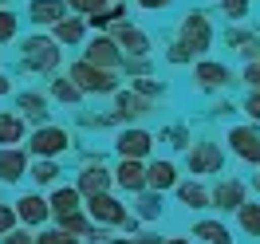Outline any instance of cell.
Returning <instances> with one entry per match:
<instances>
[{
  "instance_id": "cell-23",
  "label": "cell",
  "mask_w": 260,
  "mask_h": 244,
  "mask_svg": "<svg viewBox=\"0 0 260 244\" xmlns=\"http://www.w3.org/2000/svg\"><path fill=\"white\" fill-rule=\"evenodd\" d=\"M20 142H28V122L16 111H0V150H12Z\"/></svg>"
},
{
  "instance_id": "cell-33",
  "label": "cell",
  "mask_w": 260,
  "mask_h": 244,
  "mask_svg": "<svg viewBox=\"0 0 260 244\" xmlns=\"http://www.w3.org/2000/svg\"><path fill=\"white\" fill-rule=\"evenodd\" d=\"M63 4H67V12H71V16H83V20L95 16L99 8H107L103 0H63Z\"/></svg>"
},
{
  "instance_id": "cell-8",
  "label": "cell",
  "mask_w": 260,
  "mask_h": 244,
  "mask_svg": "<svg viewBox=\"0 0 260 244\" xmlns=\"http://www.w3.org/2000/svg\"><path fill=\"white\" fill-rule=\"evenodd\" d=\"M83 213L95 221L99 228H122V221L130 217V209L118 201L114 193H99V197H87L83 201Z\"/></svg>"
},
{
  "instance_id": "cell-45",
  "label": "cell",
  "mask_w": 260,
  "mask_h": 244,
  "mask_svg": "<svg viewBox=\"0 0 260 244\" xmlns=\"http://www.w3.org/2000/svg\"><path fill=\"white\" fill-rule=\"evenodd\" d=\"M252 189H256V193H260V173H256V178H252Z\"/></svg>"
},
{
  "instance_id": "cell-35",
  "label": "cell",
  "mask_w": 260,
  "mask_h": 244,
  "mask_svg": "<svg viewBox=\"0 0 260 244\" xmlns=\"http://www.w3.org/2000/svg\"><path fill=\"white\" fill-rule=\"evenodd\" d=\"M32 240H36V232H32V228H24V225H16L12 232L0 236V244H32Z\"/></svg>"
},
{
  "instance_id": "cell-9",
  "label": "cell",
  "mask_w": 260,
  "mask_h": 244,
  "mask_svg": "<svg viewBox=\"0 0 260 244\" xmlns=\"http://www.w3.org/2000/svg\"><path fill=\"white\" fill-rule=\"evenodd\" d=\"M114 154L122 162H146L154 154V134L142 130V126H122L114 134Z\"/></svg>"
},
{
  "instance_id": "cell-29",
  "label": "cell",
  "mask_w": 260,
  "mask_h": 244,
  "mask_svg": "<svg viewBox=\"0 0 260 244\" xmlns=\"http://www.w3.org/2000/svg\"><path fill=\"white\" fill-rule=\"evenodd\" d=\"M130 91L142 95V98H150V102H158V98L166 95V83L154 79V75H142V79H130Z\"/></svg>"
},
{
  "instance_id": "cell-48",
  "label": "cell",
  "mask_w": 260,
  "mask_h": 244,
  "mask_svg": "<svg viewBox=\"0 0 260 244\" xmlns=\"http://www.w3.org/2000/svg\"><path fill=\"white\" fill-rule=\"evenodd\" d=\"M256 44H260V40H256Z\"/></svg>"
},
{
  "instance_id": "cell-12",
  "label": "cell",
  "mask_w": 260,
  "mask_h": 244,
  "mask_svg": "<svg viewBox=\"0 0 260 244\" xmlns=\"http://www.w3.org/2000/svg\"><path fill=\"white\" fill-rule=\"evenodd\" d=\"M111 98H114V111H111V114L122 122V126H138V122H142V118H150V114H154V107H158V102L134 95V91H114Z\"/></svg>"
},
{
  "instance_id": "cell-42",
  "label": "cell",
  "mask_w": 260,
  "mask_h": 244,
  "mask_svg": "<svg viewBox=\"0 0 260 244\" xmlns=\"http://www.w3.org/2000/svg\"><path fill=\"white\" fill-rule=\"evenodd\" d=\"M12 91H16V87H12V79H8L4 71H0V98H8V95H12Z\"/></svg>"
},
{
  "instance_id": "cell-34",
  "label": "cell",
  "mask_w": 260,
  "mask_h": 244,
  "mask_svg": "<svg viewBox=\"0 0 260 244\" xmlns=\"http://www.w3.org/2000/svg\"><path fill=\"white\" fill-rule=\"evenodd\" d=\"M162 138H170V146H174V150H189V142H193L185 126H170V130H162Z\"/></svg>"
},
{
  "instance_id": "cell-19",
  "label": "cell",
  "mask_w": 260,
  "mask_h": 244,
  "mask_svg": "<svg viewBox=\"0 0 260 244\" xmlns=\"http://www.w3.org/2000/svg\"><path fill=\"white\" fill-rule=\"evenodd\" d=\"M48 209H51V221H59V217H71V213H79L83 209V197H79V189L75 185H51L48 193Z\"/></svg>"
},
{
  "instance_id": "cell-30",
  "label": "cell",
  "mask_w": 260,
  "mask_h": 244,
  "mask_svg": "<svg viewBox=\"0 0 260 244\" xmlns=\"http://www.w3.org/2000/svg\"><path fill=\"white\" fill-rule=\"evenodd\" d=\"M16 40H20V16L12 8H0V48H8Z\"/></svg>"
},
{
  "instance_id": "cell-44",
  "label": "cell",
  "mask_w": 260,
  "mask_h": 244,
  "mask_svg": "<svg viewBox=\"0 0 260 244\" xmlns=\"http://www.w3.org/2000/svg\"><path fill=\"white\" fill-rule=\"evenodd\" d=\"M162 244H193L189 236H170V240H162Z\"/></svg>"
},
{
  "instance_id": "cell-17",
  "label": "cell",
  "mask_w": 260,
  "mask_h": 244,
  "mask_svg": "<svg viewBox=\"0 0 260 244\" xmlns=\"http://www.w3.org/2000/svg\"><path fill=\"white\" fill-rule=\"evenodd\" d=\"M28 150L24 146H12V150H0V185H20V181L28 178Z\"/></svg>"
},
{
  "instance_id": "cell-5",
  "label": "cell",
  "mask_w": 260,
  "mask_h": 244,
  "mask_svg": "<svg viewBox=\"0 0 260 244\" xmlns=\"http://www.w3.org/2000/svg\"><path fill=\"white\" fill-rule=\"evenodd\" d=\"M221 165H225V150L209 142V138H201V142H189L185 150V169L193 173V181L209 178V173H221Z\"/></svg>"
},
{
  "instance_id": "cell-16",
  "label": "cell",
  "mask_w": 260,
  "mask_h": 244,
  "mask_svg": "<svg viewBox=\"0 0 260 244\" xmlns=\"http://www.w3.org/2000/svg\"><path fill=\"white\" fill-rule=\"evenodd\" d=\"M111 178H114V189H122V193H130V197L146 193V162H122V158H118V165L111 169Z\"/></svg>"
},
{
  "instance_id": "cell-3",
  "label": "cell",
  "mask_w": 260,
  "mask_h": 244,
  "mask_svg": "<svg viewBox=\"0 0 260 244\" xmlns=\"http://www.w3.org/2000/svg\"><path fill=\"white\" fill-rule=\"evenodd\" d=\"M67 79L83 91V98H87V95H114V91H122L118 71H99V67L83 63V59H75V63L67 67Z\"/></svg>"
},
{
  "instance_id": "cell-15",
  "label": "cell",
  "mask_w": 260,
  "mask_h": 244,
  "mask_svg": "<svg viewBox=\"0 0 260 244\" xmlns=\"http://www.w3.org/2000/svg\"><path fill=\"white\" fill-rule=\"evenodd\" d=\"M244 201H248V189H244V181H237V178H225V181H217L209 189V209L237 213Z\"/></svg>"
},
{
  "instance_id": "cell-18",
  "label": "cell",
  "mask_w": 260,
  "mask_h": 244,
  "mask_svg": "<svg viewBox=\"0 0 260 244\" xmlns=\"http://www.w3.org/2000/svg\"><path fill=\"white\" fill-rule=\"evenodd\" d=\"M229 150H233L241 162L260 165V130L256 126H233V130H229Z\"/></svg>"
},
{
  "instance_id": "cell-31",
  "label": "cell",
  "mask_w": 260,
  "mask_h": 244,
  "mask_svg": "<svg viewBox=\"0 0 260 244\" xmlns=\"http://www.w3.org/2000/svg\"><path fill=\"white\" fill-rule=\"evenodd\" d=\"M237 225H241V232H248V236H260V205L244 201L241 209H237Z\"/></svg>"
},
{
  "instance_id": "cell-37",
  "label": "cell",
  "mask_w": 260,
  "mask_h": 244,
  "mask_svg": "<svg viewBox=\"0 0 260 244\" xmlns=\"http://www.w3.org/2000/svg\"><path fill=\"white\" fill-rule=\"evenodd\" d=\"M16 225H20V221H16V209H12L8 201H0V236H4V232H12Z\"/></svg>"
},
{
  "instance_id": "cell-38",
  "label": "cell",
  "mask_w": 260,
  "mask_h": 244,
  "mask_svg": "<svg viewBox=\"0 0 260 244\" xmlns=\"http://www.w3.org/2000/svg\"><path fill=\"white\" fill-rule=\"evenodd\" d=\"M166 59H170V63H193V55L181 48V44H170V48H166Z\"/></svg>"
},
{
  "instance_id": "cell-14",
  "label": "cell",
  "mask_w": 260,
  "mask_h": 244,
  "mask_svg": "<svg viewBox=\"0 0 260 244\" xmlns=\"http://www.w3.org/2000/svg\"><path fill=\"white\" fill-rule=\"evenodd\" d=\"M16 114L28 126H48L51 122V98L44 91H20L16 95Z\"/></svg>"
},
{
  "instance_id": "cell-20",
  "label": "cell",
  "mask_w": 260,
  "mask_h": 244,
  "mask_svg": "<svg viewBox=\"0 0 260 244\" xmlns=\"http://www.w3.org/2000/svg\"><path fill=\"white\" fill-rule=\"evenodd\" d=\"M178 165L170 162V158H154L146 162V189L150 193H170V189H178Z\"/></svg>"
},
{
  "instance_id": "cell-32",
  "label": "cell",
  "mask_w": 260,
  "mask_h": 244,
  "mask_svg": "<svg viewBox=\"0 0 260 244\" xmlns=\"http://www.w3.org/2000/svg\"><path fill=\"white\" fill-rule=\"evenodd\" d=\"M32 244H79L75 236H67L63 228H55V225H48V228H40L36 232V240Z\"/></svg>"
},
{
  "instance_id": "cell-4",
  "label": "cell",
  "mask_w": 260,
  "mask_h": 244,
  "mask_svg": "<svg viewBox=\"0 0 260 244\" xmlns=\"http://www.w3.org/2000/svg\"><path fill=\"white\" fill-rule=\"evenodd\" d=\"M174 44H181V48L189 51V55H205V51L213 48V24L205 12H185L178 24V40Z\"/></svg>"
},
{
  "instance_id": "cell-47",
  "label": "cell",
  "mask_w": 260,
  "mask_h": 244,
  "mask_svg": "<svg viewBox=\"0 0 260 244\" xmlns=\"http://www.w3.org/2000/svg\"><path fill=\"white\" fill-rule=\"evenodd\" d=\"M103 4H118V0H103Z\"/></svg>"
},
{
  "instance_id": "cell-27",
  "label": "cell",
  "mask_w": 260,
  "mask_h": 244,
  "mask_svg": "<svg viewBox=\"0 0 260 244\" xmlns=\"http://www.w3.org/2000/svg\"><path fill=\"white\" fill-rule=\"evenodd\" d=\"M59 173H63V165L59 162H44V158H36L28 165V178L36 181V189H51V185H59Z\"/></svg>"
},
{
  "instance_id": "cell-2",
  "label": "cell",
  "mask_w": 260,
  "mask_h": 244,
  "mask_svg": "<svg viewBox=\"0 0 260 244\" xmlns=\"http://www.w3.org/2000/svg\"><path fill=\"white\" fill-rule=\"evenodd\" d=\"M28 158H44V162H59L63 154L75 150V134L59 126V122H48V126H36L32 138H28Z\"/></svg>"
},
{
  "instance_id": "cell-43",
  "label": "cell",
  "mask_w": 260,
  "mask_h": 244,
  "mask_svg": "<svg viewBox=\"0 0 260 244\" xmlns=\"http://www.w3.org/2000/svg\"><path fill=\"white\" fill-rule=\"evenodd\" d=\"M107 244H138V240H134V236H111Z\"/></svg>"
},
{
  "instance_id": "cell-39",
  "label": "cell",
  "mask_w": 260,
  "mask_h": 244,
  "mask_svg": "<svg viewBox=\"0 0 260 244\" xmlns=\"http://www.w3.org/2000/svg\"><path fill=\"white\" fill-rule=\"evenodd\" d=\"M244 114L252 118V126H256V122H260V91H252V95L244 98Z\"/></svg>"
},
{
  "instance_id": "cell-11",
  "label": "cell",
  "mask_w": 260,
  "mask_h": 244,
  "mask_svg": "<svg viewBox=\"0 0 260 244\" xmlns=\"http://www.w3.org/2000/svg\"><path fill=\"white\" fill-rule=\"evenodd\" d=\"M75 189H79L83 201H87V197H99V193H111V189H114V178H111V169L103 165V158L79 165V173H75Z\"/></svg>"
},
{
  "instance_id": "cell-21",
  "label": "cell",
  "mask_w": 260,
  "mask_h": 244,
  "mask_svg": "<svg viewBox=\"0 0 260 244\" xmlns=\"http://www.w3.org/2000/svg\"><path fill=\"white\" fill-rule=\"evenodd\" d=\"M229 83H233V71H229L225 63H213V59L193 63V87L197 91H221Z\"/></svg>"
},
{
  "instance_id": "cell-46",
  "label": "cell",
  "mask_w": 260,
  "mask_h": 244,
  "mask_svg": "<svg viewBox=\"0 0 260 244\" xmlns=\"http://www.w3.org/2000/svg\"><path fill=\"white\" fill-rule=\"evenodd\" d=\"M0 8H12V0H0Z\"/></svg>"
},
{
  "instance_id": "cell-6",
  "label": "cell",
  "mask_w": 260,
  "mask_h": 244,
  "mask_svg": "<svg viewBox=\"0 0 260 244\" xmlns=\"http://www.w3.org/2000/svg\"><path fill=\"white\" fill-rule=\"evenodd\" d=\"M79 59H83V63H91V67H99V71H122V51H118V44H114L107 32L87 36Z\"/></svg>"
},
{
  "instance_id": "cell-7",
  "label": "cell",
  "mask_w": 260,
  "mask_h": 244,
  "mask_svg": "<svg viewBox=\"0 0 260 244\" xmlns=\"http://www.w3.org/2000/svg\"><path fill=\"white\" fill-rule=\"evenodd\" d=\"M118 44V51H122V59H150V51H154V40H150L138 24H130V20H122V24H114L111 32H107Z\"/></svg>"
},
{
  "instance_id": "cell-10",
  "label": "cell",
  "mask_w": 260,
  "mask_h": 244,
  "mask_svg": "<svg viewBox=\"0 0 260 244\" xmlns=\"http://www.w3.org/2000/svg\"><path fill=\"white\" fill-rule=\"evenodd\" d=\"M12 209H16V221L24 228H48L51 225V209H48V197L40 193V189H28V193H20L12 201Z\"/></svg>"
},
{
  "instance_id": "cell-28",
  "label": "cell",
  "mask_w": 260,
  "mask_h": 244,
  "mask_svg": "<svg viewBox=\"0 0 260 244\" xmlns=\"http://www.w3.org/2000/svg\"><path fill=\"white\" fill-rule=\"evenodd\" d=\"M193 240H205V244H233L225 221H197L193 225Z\"/></svg>"
},
{
  "instance_id": "cell-13",
  "label": "cell",
  "mask_w": 260,
  "mask_h": 244,
  "mask_svg": "<svg viewBox=\"0 0 260 244\" xmlns=\"http://www.w3.org/2000/svg\"><path fill=\"white\" fill-rule=\"evenodd\" d=\"M24 16L32 24V32H51V28L63 16H71V12H67L63 0H28V12H24Z\"/></svg>"
},
{
  "instance_id": "cell-24",
  "label": "cell",
  "mask_w": 260,
  "mask_h": 244,
  "mask_svg": "<svg viewBox=\"0 0 260 244\" xmlns=\"http://www.w3.org/2000/svg\"><path fill=\"white\" fill-rule=\"evenodd\" d=\"M44 95H48L51 102H59V107H79V102H83V91L67 79V75H51V83H48Z\"/></svg>"
},
{
  "instance_id": "cell-26",
  "label": "cell",
  "mask_w": 260,
  "mask_h": 244,
  "mask_svg": "<svg viewBox=\"0 0 260 244\" xmlns=\"http://www.w3.org/2000/svg\"><path fill=\"white\" fill-rule=\"evenodd\" d=\"M178 205H185V209H209V189L201 185V181H178Z\"/></svg>"
},
{
  "instance_id": "cell-22",
  "label": "cell",
  "mask_w": 260,
  "mask_h": 244,
  "mask_svg": "<svg viewBox=\"0 0 260 244\" xmlns=\"http://www.w3.org/2000/svg\"><path fill=\"white\" fill-rule=\"evenodd\" d=\"M48 36L55 40V44H59V48H83L91 32H87V20H83V16H63Z\"/></svg>"
},
{
  "instance_id": "cell-36",
  "label": "cell",
  "mask_w": 260,
  "mask_h": 244,
  "mask_svg": "<svg viewBox=\"0 0 260 244\" xmlns=\"http://www.w3.org/2000/svg\"><path fill=\"white\" fill-rule=\"evenodd\" d=\"M221 12L229 20H244L248 16V0H221Z\"/></svg>"
},
{
  "instance_id": "cell-1",
  "label": "cell",
  "mask_w": 260,
  "mask_h": 244,
  "mask_svg": "<svg viewBox=\"0 0 260 244\" xmlns=\"http://www.w3.org/2000/svg\"><path fill=\"white\" fill-rule=\"evenodd\" d=\"M59 63H63V48L51 40L48 32H32L20 40V67L28 75H59Z\"/></svg>"
},
{
  "instance_id": "cell-25",
  "label": "cell",
  "mask_w": 260,
  "mask_h": 244,
  "mask_svg": "<svg viewBox=\"0 0 260 244\" xmlns=\"http://www.w3.org/2000/svg\"><path fill=\"white\" fill-rule=\"evenodd\" d=\"M162 213H166V205H162V193H138L134 197V213H130V217H134V221H138V225H142V221H146V225H154V221H162Z\"/></svg>"
},
{
  "instance_id": "cell-40",
  "label": "cell",
  "mask_w": 260,
  "mask_h": 244,
  "mask_svg": "<svg viewBox=\"0 0 260 244\" xmlns=\"http://www.w3.org/2000/svg\"><path fill=\"white\" fill-rule=\"evenodd\" d=\"M244 83H248L252 91H260V59H252V63L244 67Z\"/></svg>"
},
{
  "instance_id": "cell-41",
  "label": "cell",
  "mask_w": 260,
  "mask_h": 244,
  "mask_svg": "<svg viewBox=\"0 0 260 244\" xmlns=\"http://www.w3.org/2000/svg\"><path fill=\"white\" fill-rule=\"evenodd\" d=\"M142 12H162V8H170V0H134Z\"/></svg>"
}]
</instances>
